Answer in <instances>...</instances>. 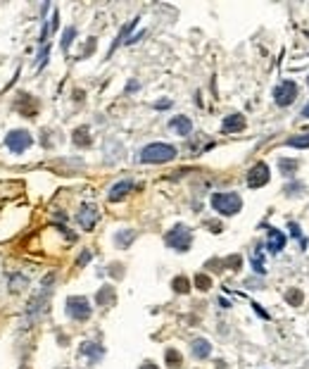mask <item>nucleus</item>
I'll return each instance as SVG.
<instances>
[{"label":"nucleus","mask_w":309,"mask_h":369,"mask_svg":"<svg viewBox=\"0 0 309 369\" xmlns=\"http://www.w3.org/2000/svg\"><path fill=\"white\" fill-rule=\"evenodd\" d=\"M176 157V148L174 145H167V143H150L140 150V162L148 164H162L169 162Z\"/></svg>","instance_id":"nucleus-1"},{"label":"nucleus","mask_w":309,"mask_h":369,"mask_svg":"<svg viewBox=\"0 0 309 369\" xmlns=\"http://www.w3.org/2000/svg\"><path fill=\"white\" fill-rule=\"evenodd\" d=\"M212 207L219 212V215H226V217H231V215H238L240 212V207H243V198L238 196V193H214L212 196Z\"/></svg>","instance_id":"nucleus-2"},{"label":"nucleus","mask_w":309,"mask_h":369,"mask_svg":"<svg viewBox=\"0 0 309 369\" xmlns=\"http://www.w3.org/2000/svg\"><path fill=\"white\" fill-rule=\"evenodd\" d=\"M164 241H167V246L174 250H179V252H186V250L191 248L193 243V231L186 224H176V227L171 229L169 234L164 236Z\"/></svg>","instance_id":"nucleus-3"},{"label":"nucleus","mask_w":309,"mask_h":369,"mask_svg":"<svg viewBox=\"0 0 309 369\" xmlns=\"http://www.w3.org/2000/svg\"><path fill=\"white\" fill-rule=\"evenodd\" d=\"M91 303L86 300L84 295H72V298H67V315L76 319V322H84L91 317Z\"/></svg>","instance_id":"nucleus-4"},{"label":"nucleus","mask_w":309,"mask_h":369,"mask_svg":"<svg viewBox=\"0 0 309 369\" xmlns=\"http://www.w3.org/2000/svg\"><path fill=\"white\" fill-rule=\"evenodd\" d=\"M31 143H33L31 133H29V131H24V129H14V131H10V133L5 136V145H7L12 152H17V155L26 150Z\"/></svg>","instance_id":"nucleus-5"},{"label":"nucleus","mask_w":309,"mask_h":369,"mask_svg":"<svg viewBox=\"0 0 309 369\" xmlns=\"http://www.w3.org/2000/svg\"><path fill=\"white\" fill-rule=\"evenodd\" d=\"M274 98H276V103L281 108L290 105L293 100L298 98V84L295 81H281L276 86V91H274Z\"/></svg>","instance_id":"nucleus-6"},{"label":"nucleus","mask_w":309,"mask_h":369,"mask_svg":"<svg viewBox=\"0 0 309 369\" xmlns=\"http://www.w3.org/2000/svg\"><path fill=\"white\" fill-rule=\"evenodd\" d=\"M269 184V164L267 162H257L250 172H247V186L250 188H262Z\"/></svg>","instance_id":"nucleus-7"},{"label":"nucleus","mask_w":309,"mask_h":369,"mask_svg":"<svg viewBox=\"0 0 309 369\" xmlns=\"http://www.w3.org/2000/svg\"><path fill=\"white\" fill-rule=\"evenodd\" d=\"M76 219H79V224H81L86 231H91V229L96 227V222H98V210H96V207H84V210L76 215Z\"/></svg>","instance_id":"nucleus-8"},{"label":"nucleus","mask_w":309,"mask_h":369,"mask_svg":"<svg viewBox=\"0 0 309 369\" xmlns=\"http://www.w3.org/2000/svg\"><path fill=\"white\" fill-rule=\"evenodd\" d=\"M128 191H133V181H119V184H114L112 188H109V193H107V198L112 200V203H117V200H121V198L126 196Z\"/></svg>","instance_id":"nucleus-9"},{"label":"nucleus","mask_w":309,"mask_h":369,"mask_svg":"<svg viewBox=\"0 0 309 369\" xmlns=\"http://www.w3.org/2000/svg\"><path fill=\"white\" fill-rule=\"evenodd\" d=\"M286 246V236H283V231H278V229H269V241H267V248L271 252H281Z\"/></svg>","instance_id":"nucleus-10"},{"label":"nucleus","mask_w":309,"mask_h":369,"mask_svg":"<svg viewBox=\"0 0 309 369\" xmlns=\"http://www.w3.org/2000/svg\"><path fill=\"white\" fill-rule=\"evenodd\" d=\"M245 129V120H243V115H228L221 124V131L224 133H231V131H240Z\"/></svg>","instance_id":"nucleus-11"},{"label":"nucleus","mask_w":309,"mask_h":369,"mask_svg":"<svg viewBox=\"0 0 309 369\" xmlns=\"http://www.w3.org/2000/svg\"><path fill=\"white\" fill-rule=\"evenodd\" d=\"M169 126L176 131L179 136H188L193 131V122L188 120V117H174V120L169 122Z\"/></svg>","instance_id":"nucleus-12"},{"label":"nucleus","mask_w":309,"mask_h":369,"mask_svg":"<svg viewBox=\"0 0 309 369\" xmlns=\"http://www.w3.org/2000/svg\"><path fill=\"white\" fill-rule=\"evenodd\" d=\"M193 355L198 360H205L209 358V353H212V346H209V341H205V338H198V341H193Z\"/></svg>","instance_id":"nucleus-13"},{"label":"nucleus","mask_w":309,"mask_h":369,"mask_svg":"<svg viewBox=\"0 0 309 369\" xmlns=\"http://www.w3.org/2000/svg\"><path fill=\"white\" fill-rule=\"evenodd\" d=\"M17 110L24 112V115H29V117H33V115H36V110H38V105L33 103L31 96H19V100H17Z\"/></svg>","instance_id":"nucleus-14"},{"label":"nucleus","mask_w":309,"mask_h":369,"mask_svg":"<svg viewBox=\"0 0 309 369\" xmlns=\"http://www.w3.org/2000/svg\"><path fill=\"white\" fill-rule=\"evenodd\" d=\"M96 300H98V305H103V307L114 305V288H112V286H103V288L98 291Z\"/></svg>","instance_id":"nucleus-15"},{"label":"nucleus","mask_w":309,"mask_h":369,"mask_svg":"<svg viewBox=\"0 0 309 369\" xmlns=\"http://www.w3.org/2000/svg\"><path fill=\"white\" fill-rule=\"evenodd\" d=\"M278 169L283 176H293V174L300 169V160H288V157H281L278 160Z\"/></svg>","instance_id":"nucleus-16"},{"label":"nucleus","mask_w":309,"mask_h":369,"mask_svg":"<svg viewBox=\"0 0 309 369\" xmlns=\"http://www.w3.org/2000/svg\"><path fill=\"white\" fill-rule=\"evenodd\" d=\"M164 360H167V365H169L171 369H179V367H181V362H183L181 353H179V350H174V348H169V350L164 353Z\"/></svg>","instance_id":"nucleus-17"},{"label":"nucleus","mask_w":309,"mask_h":369,"mask_svg":"<svg viewBox=\"0 0 309 369\" xmlns=\"http://www.w3.org/2000/svg\"><path fill=\"white\" fill-rule=\"evenodd\" d=\"M171 288H174L176 293H188V291H191V281H188L186 276H176V279L171 281Z\"/></svg>","instance_id":"nucleus-18"},{"label":"nucleus","mask_w":309,"mask_h":369,"mask_svg":"<svg viewBox=\"0 0 309 369\" xmlns=\"http://www.w3.org/2000/svg\"><path fill=\"white\" fill-rule=\"evenodd\" d=\"M74 143L79 148H81V145H91V136H88V129H86V126L74 131Z\"/></svg>","instance_id":"nucleus-19"},{"label":"nucleus","mask_w":309,"mask_h":369,"mask_svg":"<svg viewBox=\"0 0 309 369\" xmlns=\"http://www.w3.org/2000/svg\"><path fill=\"white\" fill-rule=\"evenodd\" d=\"M240 264H243V257L240 255H228L221 260V267L224 269H240Z\"/></svg>","instance_id":"nucleus-20"},{"label":"nucleus","mask_w":309,"mask_h":369,"mask_svg":"<svg viewBox=\"0 0 309 369\" xmlns=\"http://www.w3.org/2000/svg\"><path fill=\"white\" fill-rule=\"evenodd\" d=\"M288 145H293V148H309V133H300V136L288 138Z\"/></svg>","instance_id":"nucleus-21"},{"label":"nucleus","mask_w":309,"mask_h":369,"mask_svg":"<svg viewBox=\"0 0 309 369\" xmlns=\"http://www.w3.org/2000/svg\"><path fill=\"white\" fill-rule=\"evenodd\" d=\"M286 300H288L293 307H300V305H302V293H300V288H290V291H286Z\"/></svg>","instance_id":"nucleus-22"},{"label":"nucleus","mask_w":309,"mask_h":369,"mask_svg":"<svg viewBox=\"0 0 309 369\" xmlns=\"http://www.w3.org/2000/svg\"><path fill=\"white\" fill-rule=\"evenodd\" d=\"M81 353H86V355H91V360H98L100 355H103V348H98L96 343H84V348H81Z\"/></svg>","instance_id":"nucleus-23"},{"label":"nucleus","mask_w":309,"mask_h":369,"mask_svg":"<svg viewBox=\"0 0 309 369\" xmlns=\"http://www.w3.org/2000/svg\"><path fill=\"white\" fill-rule=\"evenodd\" d=\"M195 286H198L200 291H209V288H212V279H209L207 274H198V276H195Z\"/></svg>","instance_id":"nucleus-24"},{"label":"nucleus","mask_w":309,"mask_h":369,"mask_svg":"<svg viewBox=\"0 0 309 369\" xmlns=\"http://www.w3.org/2000/svg\"><path fill=\"white\" fill-rule=\"evenodd\" d=\"M74 36H76V29L74 26H69L62 36V50H69V45H72V41H74Z\"/></svg>","instance_id":"nucleus-25"},{"label":"nucleus","mask_w":309,"mask_h":369,"mask_svg":"<svg viewBox=\"0 0 309 369\" xmlns=\"http://www.w3.org/2000/svg\"><path fill=\"white\" fill-rule=\"evenodd\" d=\"M252 267H255V271L257 274H264V260H259V252H255V255H252Z\"/></svg>","instance_id":"nucleus-26"},{"label":"nucleus","mask_w":309,"mask_h":369,"mask_svg":"<svg viewBox=\"0 0 309 369\" xmlns=\"http://www.w3.org/2000/svg\"><path fill=\"white\" fill-rule=\"evenodd\" d=\"M305 191V186L302 184H290V186H286V196H300Z\"/></svg>","instance_id":"nucleus-27"},{"label":"nucleus","mask_w":309,"mask_h":369,"mask_svg":"<svg viewBox=\"0 0 309 369\" xmlns=\"http://www.w3.org/2000/svg\"><path fill=\"white\" fill-rule=\"evenodd\" d=\"M131 241H133V231H131V234H117L119 246H126V243H131Z\"/></svg>","instance_id":"nucleus-28"},{"label":"nucleus","mask_w":309,"mask_h":369,"mask_svg":"<svg viewBox=\"0 0 309 369\" xmlns=\"http://www.w3.org/2000/svg\"><path fill=\"white\" fill-rule=\"evenodd\" d=\"M290 234H293L295 239H300V241H302V229H300L298 224H295V222H290ZM302 246H305V241H302Z\"/></svg>","instance_id":"nucleus-29"},{"label":"nucleus","mask_w":309,"mask_h":369,"mask_svg":"<svg viewBox=\"0 0 309 369\" xmlns=\"http://www.w3.org/2000/svg\"><path fill=\"white\" fill-rule=\"evenodd\" d=\"M112 274H114V276H124V271H121V264H112Z\"/></svg>","instance_id":"nucleus-30"},{"label":"nucleus","mask_w":309,"mask_h":369,"mask_svg":"<svg viewBox=\"0 0 309 369\" xmlns=\"http://www.w3.org/2000/svg\"><path fill=\"white\" fill-rule=\"evenodd\" d=\"M207 227L214 229V234H219V231H221V224H216V222H207Z\"/></svg>","instance_id":"nucleus-31"},{"label":"nucleus","mask_w":309,"mask_h":369,"mask_svg":"<svg viewBox=\"0 0 309 369\" xmlns=\"http://www.w3.org/2000/svg\"><path fill=\"white\" fill-rule=\"evenodd\" d=\"M91 260V252H88V250H86L84 255H81V257H79V264H86V262Z\"/></svg>","instance_id":"nucleus-32"},{"label":"nucleus","mask_w":309,"mask_h":369,"mask_svg":"<svg viewBox=\"0 0 309 369\" xmlns=\"http://www.w3.org/2000/svg\"><path fill=\"white\" fill-rule=\"evenodd\" d=\"M140 369H160V367H157L155 362H143V365H140Z\"/></svg>","instance_id":"nucleus-33"},{"label":"nucleus","mask_w":309,"mask_h":369,"mask_svg":"<svg viewBox=\"0 0 309 369\" xmlns=\"http://www.w3.org/2000/svg\"><path fill=\"white\" fill-rule=\"evenodd\" d=\"M302 117H307V120H309V105H307L305 110H302Z\"/></svg>","instance_id":"nucleus-34"}]
</instances>
